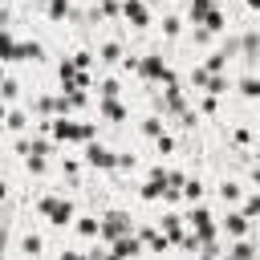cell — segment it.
I'll return each instance as SVG.
<instances>
[{
	"instance_id": "cell-1",
	"label": "cell",
	"mask_w": 260,
	"mask_h": 260,
	"mask_svg": "<svg viewBox=\"0 0 260 260\" xmlns=\"http://www.w3.org/2000/svg\"><path fill=\"white\" fill-rule=\"evenodd\" d=\"M41 130H49L57 142H93V134H98V126H89V122H69V118L45 122Z\"/></svg>"
},
{
	"instance_id": "cell-2",
	"label": "cell",
	"mask_w": 260,
	"mask_h": 260,
	"mask_svg": "<svg viewBox=\"0 0 260 260\" xmlns=\"http://www.w3.org/2000/svg\"><path fill=\"white\" fill-rule=\"evenodd\" d=\"M37 211H41V215H49L53 223H69L73 203H69V199H57V195H45V199H37Z\"/></svg>"
},
{
	"instance_id": "cell-3",
	"label": "cell",
	"mask_w": 260,
	"mask_h": 260,
	"mask_svg": "<svg viewBox=\"0 0 260 260\" xmlns=\"http://www.w3.org/2000/svg\"><path fill=\"white\" fill-rule=\"evenodd\" d=\"M134 232V223H130V215H122V211H110L106 219H102V240L106 244H114V240H122V236H130Z\"/></svg>"
},
{
	"instance_id": "cell-4",
	"label": "cell",
	"mask_w": 260,
	"mask_h": 260,
	"mask_svg": "<svg viewBox=\"0 0 260 260\" xmlns=\"http://www.w3.org/2000/svg\"><path fill=\"white\" fill-rule=\"evenodd\" d=\"M41 45L32 41H4V61H41Z\"/></svg>"
},
{
	"instance_id": "cell-5",
	"label": "cell",
	"mask_w": 260,
	"mask_h": 260,
	"mask_svg": "<svg viewBox=\"0 0 260 260\" xmlns=\"http://www.w3.org/2000/svg\"><path fill=\"white\" fill-rule=\"evenodd\" d=\"M134 73H138V77H146V81H167V85L175 81V73H171V69H167V61H158V57H142Z\"/></svg>"
},
{
	"instance_id": "cell-6",
	"label": "cell",
	"mask_w": 260,
	"mask_h": 260,
	"mask_svg": "<svg viewBox=\"0 0 260 260\" xmlns=\"http://www.w3.org/2000/svg\"><path fill=\"white\" fill-rule=\"evenodd\" d=\"M85 162H89V167L110 171V167H118V154H114V150H106L102 142H85Z\"/></svg>"
},
{
	"instance_id": "cell-7",
	"label": "cell",
	"mask_w": 260,
	"mask_h": 260,
	"mask_svg": "<svg viewBox=\"0 0 260 260\" xmlns=\"http://www.w3.org/2000/svg\"><path fill=\"white\" fill-rule=\"evenodd\" d=\"M203 240H215V223H211V211L203 207V203H195V211H191V219H187Z\"/></svg>"
},
{
	"instance_id": "cell-8",
	"label": "cell",
	"mask_w": 260,
	"mask_h": 260,
	"mask_svg": "<svg viewBox=\"0 0 260 260\" xmlns=\"http://www.w3.org/2000/svg\"><path fill=\"white\" fill-rule=\"evenodd\" d=\"M138 252H142V236H134V232L110 244V256H138Z\"/></svg>"
},
{
	"instance_id": "cell-9",
	"label": "cell",
	"mask_w": 260,
	"mask_h": 260,
	"mask_svg": "<svg viewBox=\"0 0 260 260\" xmlns=\"http://www.w3.org/2000/svg\"><path fill=\"white\" fill-rule=\"evenodd\" d=\"M158 110H167V114H183V93H179V85H175V81L167 85V98L158 102Z\"/></svg>"
},
{
	"instance_id": "cell-10",
	"label": "cell",
	"mask_w": 260,
	"mask_h": 260,
	"mask_svg": "<svg viewBox=\"0 0 260 260\" xmlns=\"http://www.w3.org/2000/svg\"><path fill=\"white\" fill-rule=\"evenodd\" d=\"M122 12L130 16V24H134V28H142V24L150 20V16H146V4H142V0H126V4H122Z\"/></svg>"
},
{
	"instance_id": "cell-11",
	"label": "cell",
	"mask_w": 260,
	"mask_h": 260,
	"mask_svg": "<svg viewBox=\"0 0 260 260\" xmlns=\"http://www.w3.org/2000/svg\"><path fill=\"white\" fill-rule=\"evenodd\" d=\"M223 232H228V236H244V232H248V215H244V211H228Z\"/></svg>"
},
{
	"instance_id": "cell-12",
	"label": "cell",
	"mask_w": 260,
	"mask_h": 260,
	"mask_svg": "<svg viewBox=\"0 0 260 260\" xmlns=\"http://www.w3.org/2000/svg\"><path fill=\"white\" fill-rule=\"evenodd\" d=\"M162 232L171 236V244H183V219H179V215H167V219H162Z\"/></svg>"
},
{
	"instance_id": "cell-13",
	"label": "cell",
	"mask_w": 260,
	"mask_h": 260,
	"mask_svg": "<svg viewBox=\"0 0 260 260\" xmlns=\"http://www.w3.org/2000/svg\"><path fill=\"white\" fill-rule=\"evenodd\" d=\"M102 114H106L110 122H122V118H126V110H122L114 98H102Z\"/></svg>"
},
{
	"instance_id": "cell-14",
	"label": "cell",
	"mask_w": 260,
	"mask_h": 260,
	"mask_svg": "<svg viewBox=\"0 0 260 260\" xmlns=\"http://www.w3.org/2000/svg\"><path fill=\"white\" fill-rule=\"evenodd\" d=\"M219 195H223V203H228V207H232V203H240V199H244V191H240V183H232V179H228V183H223V187H219Z\"/></svg>"
},
{
	"instance_id": "cell-15",
	"label": "cell",
	"mask_w": 260,
	"mask_h": 260,
	"mask_svg": "<svg viewBox=\"0 0 260 260\" xmlns=\"http://www.w3.org/2000/svg\"><path fill=\"white\" fill-rule=\"evenodd\" d=\"M211 8H215V4H211V0H191V20H195V24H203V20H207V12H211Z\"/></svg>"
},
{
	"instance_id": "cell-16",
	"label": "cell",
	"mask_w": 260,
	"mask_h": 260,
	"mask_svg": "<svg viewBox=\"0 0 260 260\" xmlns=\"http://www.w3.org/2000/svg\"><path fill=\"white\" fill-rule=\"evenodd\" d=\"M77 232L85 240H93V236H102V219H77Z\"/></svg>"
},
{
	"instance_id": "cell-17",
	"label": "cell",
	"mask_w": 260,
	"mask_h": 260,
	"mask_svg": "<svg viewBox=\"0 0 260 260\" xmlns=\"http://www.w3.org/2000/svg\"><path fill=\"white\" fill-rule=\"evenodd\" d=\"M77 110V106H85V89H65V110Z\"/></svg>"
},
{
	"instance_id": "cell-18",
	"label": "cell",
	"mask_w": 260,
	"mask_h": 260,
	"mask_svg": "<svg viewBox=\"0 0 260 260\" xmlns=\"http://www.w3.org/2000/svg\"><path fill=\"white\" fill-rule=\"evenodd\" d=\"M240 93H244V98H260V81H256V77H244V81H240Z\"/></svg>"
},
{
	"instance_id": "cell-19",
	"label": "cell",
	"mask_w": 260,
	"mask_h": 260,
	"mask_svg": "<svg viewBox=\"0 0 260 260\" xmlns=\"http://www.w3.org/2000/svg\"><path fill=\"white\" fill-rule=\"evenodd\" d=\"M142 134H146V138H158V134H162V122H158V118H146V122H142Z\"/></svg>"
},
{
	"instance_id": "cell-20",
	"label": "cell",
	"mask_w": 260,
	"mask_h": 260,
	"mask_svg": "<svg viewBox=\"0 0 260 260\" xmlns=\"http://www.w3.org/2000/svg\"><path fill=\"white\" fill-rule=\"evenodd\" d=\"M183 195H187L191 203H199V195H203V183H195V179H191V183H183Z\"/></svg>"
},
{
	"instance_id": "cell-21",
	"label": "cell",
	"mask_w": 260,
	"mask_h": 260,
	"mask_svg": "<svg viewBox=\"0 0 260 260\" xmlns=\"http://www.w3.org/2000/svg\"><path fill=\"white\" fill-rule=\"evenodd\" d=\"M49 16H57V20L69 16V0H53V4H49Z\"/></svg>"
},
{
	"instance_id": "cell-22",
	"label": "cell",
	"mask_w": 260,
	"mask_h": 260,
	"mask_svg": "<svg viewBox=\"0 0 260 260\" xmlns=\"http://www.w3.org/2000/svg\"><path fill=\"white\" fill-rule=\"evenodd\" d=\"M223 65H228V53H215V57H207V69H211V73H219Z\"/></svg>"
},
{
	"instance_id": "cell-23",
	"label": "cell",
	"mask_w": 260,
	"mask_h": 260,
	"mask_svg": "<svg viewBox=\"0 0 260 260\" xmlns=\"http://www.w3.org/2000/svg\"><path fill=\"white\" fill-rule=\"evenodd\" d=\"M20 248H24V252H37V256H41V248H45V244H41V236H24V244H20Z\"/></svg>"
},
{
	"instance_id": "cell-24",
	"label": "cell",
	"mask_w": 260,
	"mask_h": 260,
	"mask_svg": "<svg viewBox=\"0 0 260 260\" xmlns=\"http://www.w3.org/2000/svg\"><path fill=\"white\" fill-rule=\"evenodd\" d=\"M8 130H24V114H20V110L8 114Z\"/></svg>"
},
{
	"instance_id": "cell-25",
	"label": "cell",
	"mask_w": 260,
	"mask_h": 260,
	"mask_svg": "<svg viewBox=\"0 0 260 260\" xmlns=\"http://www.w3.org/2000/svg\"><path fill=\"white\" fill-rule=\"evenodd\" d=\"M232 256H252V244H248V240H236V244H232Z\"/></svg>"
},
{
	"instance_id": "cell-26",
	"label": "cell",
	"mask_w": 260,
	"mask_h": 260,
	"mask_svg": "<svg viewBox=\"0 0 260 260\" xmlns=\"http://www.w3.org/2000/svg\"><path fill=\"white\" fill-rule=\"evenodd\" d=\"M244 215H248V219H252V215H260V195H252V199L244 203Z\"/></svg>"
},
{
	"instance_id": "cell-27",
	"label": "cell",
	"mask_w": 260,
	"mask_h": 260,
	"mask_svg": "<svg viewBox=\"0 0 260 260\" xmlns=\"http://www.w3.org/2000/svg\"><path fill=\"white\" fill-rule=\"evenodd\" d=\"M102 12H106V16H118V12H122V4H114V0H102Z\"/></svg>"
},
{
	"instance_id": "cell-28",
	"label": "cell",
	"mask_w": 260,
	"mask_h": 260,
	"mask_svg": "<svg viewBox=\"0 0 260 260\" xmlns=\"http://www.w3.org/2000/svg\"><path fill=\"white\" fill-rule=\"evenodd\" d=\"M162 32H167V37L179 32V16H167V20H162Z\"/></svg>"
},
{
	"instance_id": "cell-29",
	"label": "cell",
	"mask_w": 260,
	"mask_h": 260,
	"mask_svg": "<svg viewBox=\"0 0 260 260\" xmlns=\"http://www.w3.org/2000/svg\"><path fill=\"white\" fill-rule=\"evenodd\" d=\"M154 142H158V150H162V154H171V150H175V142H171V138H167V134H158V138H154Z\"/></svg>"
},
{
	"instance_id": "cell-30",
	"label": "cell",
	"mask_w": 260,
	"mask_h": 260,
	"mask_svg": "<svg viewBox=\"0 0 260 260\" xmlns=\"http://www.w3.org/2000/svg\"><path fill=\"white\" fill-rule=\"evenodd\" d=\"M248 8H260V0H248Z\"/></svg>"
},
{
	"instance_id": "cell-31",
	"label": "cell",
	"mask_w": 260,
	"mask_h": 260,
	"mask_svg": "<svg viewBox=\"0 0 260 260\" xmlns=\"http://www.w3.org/2000/svg\"><path fill=\"white\" fill-rule=\"evenodd\" d=\"M252 179H256V183H260V167H256V171H252Z\"/></svg>"
}]
</instances>
